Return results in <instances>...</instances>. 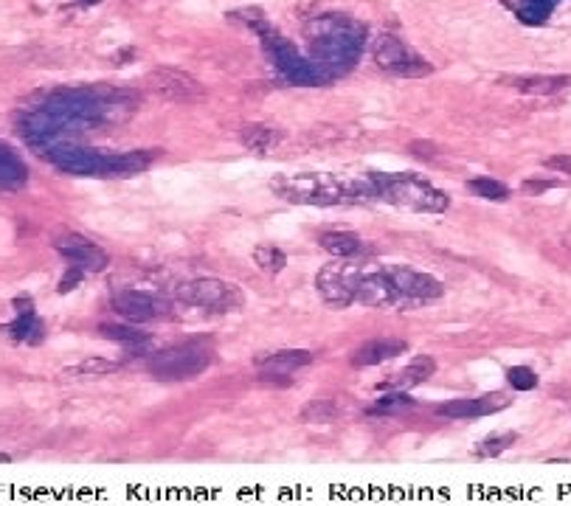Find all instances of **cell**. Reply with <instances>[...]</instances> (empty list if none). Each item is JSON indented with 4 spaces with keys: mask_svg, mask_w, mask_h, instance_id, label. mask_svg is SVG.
<instances>
[{
    "mask_svg": "<svg viewBox=\"0 0 571 506\" xmlns=\"http://www.w3.org/2000/svg\"><path fill=\"white\" fill-rule=\"evenodd\" d=\"M116 369H119V363L96 355V358H85L74 363V366H68V369H62V377H68V380H96V377L113 374Z\"/></svg>",
    "mask_w": 571,
    "mask_h": 506,
    "instance_id": "obj_18",
    "label": "cell"
},
{
    "mask_svg": "<svg viewBox=\"0 0 571 506\" xmlns=\"http://www.w3.org/2000/svg\"><path fill=\"white\" fill-rule=\"evenodd\" d=\"M51 161H54V166H60L65 172H71V175H96V178H99L105 155H96L91 149L57 147L51 152Z\"/></svg>",
    "mask_w": 571,
    "mask_h": 506,
    "instance_id": "obj_11",
    "label": "cell"
},
{
    "mask_svg": "<svg viewBox=\"0 0 571 506\" xmlns=\"http://www.w3.org/2000/svg\"><path fill=\"white\" fill-rule=\"evenodd\" d=\"M57 251L71 262V265H76V268L82 270H91V273H99V270H105L107 265H110V256H107L99 245H93L91 239L85 237H65L57 242Z\"/></svg>",
    "mask_w": 571,
    "mask_h": 506,
    "instance_id": "obj_10",
    "label": "cell"
},
{
    "mask_svg": "<svg viewBox=\"0 0 571 506\" xmlns=\"http://www.w3.org/2000/svg\"><path fill=\"white\" fill-rule=\"evenodd\" d=\"M515 442H518V433L515 431L493 433V436H487L484 442H479V445H476L473 456H476V459H496V456H501L504 450H510Z\"/></svg>",
    "mask_w": 571,
    "mask_h": 506,
    "instance_id": "obj_22",
    "label": "cell"
},
{
    "mask_svg": "<svg viewBox=\"0 0 571 506\" xmlns=\"http://www.w3.org/2000/svg\"><path fill=\"white\" fill-rule=\"evenodd\" d=\"M105 338H110V341H121V343H127V346H138V343H147V335L144 332H136V329H130V327H102L99 329Z\"/></svg>",
    "mask_w": 571,
    "mask_h": 506,
    "instance_id": "obj_25",
    "label": "cell"
},
{
    "mask_svg": "<svg viewBox=\"0 0 571 506\" xmlns=\"http://www.w3.org/2000/svg\"><path fill=\"white\" fill-rule=\"evenodd\" d=\"M152 161H155V152H144V149H133L124 155H105L99 175L102 178H130V175L150 169Z\"/></svg>",
    "mask_w": 571,
    "mask_h": 506,
    "instance_id": "obj_12",
    "label": "cell"
},
{
    "mask_svg": "<svg viewBox=\"0 0 571 506\" xmlns=\"http://www.w3.org/2000/svg\"><path fill=\"white\" fill-rule=\"evenodd\" d=\"M411 405V400H408V394H403V391H397V394H386L383 400L377 402L375 411H397V408H408Z\"/></svg>",
    "mask_w": 571,
    "mask_h": 506,
    "instance_id": "obj_27",
    "label": "cell"
},
{
    "mask_svg": "<svg viewBox=\"0 0 571 506\" xmlns=\"http://www.w3.org/2000/svg\"><path fill=\"white\" fill-rule=\"evenodd\" d=\"M389 270H391V279L397 284V290H400L403 298L408 301V307H411V304L417 307V304H425V301H434V298L442 296V282L434 279V276H428V273L403 268V265H397V268Z\"/></svg>",
    "mask_w": 571,
    "mask_h": 506,
    "instance_id": "obj_8",
    "label": "cell"
},
{
    "mask_svg": "<svg viewBox=\"0 0 571 506\" xmlns=\"http://www.w3.org/2000/svg\"><path fill=\"white\" fill-rule=\"evenodd\" d=\"M299 417L304 419V422H313V425H330V422L341 417V408L335 405V400H321V397H316V400H310L301 408Z\"/></svg>",
    "mask_w": 571,
    "mask_h": 506,
    "instance_id": "obj_21",
    "label": "cell"
},
{
    "mask_svg": "<svg viewBox=\"0 0 571 506\" xmlns=\"http://www.w3.org/2000/svg\"><path fill=\"white\" fill-rule=\"evenodd\" d=\"M507 380H510V386L515 391H532V388L538 386V374L532 372V369H526V366H512L510 372H507Z\"/></svg>",
    "mask_w": 571,
    "mask_h": 506,
    "instance_id": "obj_26",
    "label": "cell"
},
{
    "mask_svg": "<svg viewBox=\"0 0 571 506\" xmlns=\"http://www.w3.org/2000/svg\"><path fill=\"white\" fill-rule=\"evenodd\" d=\"M88 3H93V0H88Z\"/></svg>",
    "mask_w": 571,
    "mask_h": 506,
    "instance_id": "obj_30",
    "label": "cell"
},
{
    "mask_svg": "<svg viewBox=\"0 0 571 506\" xmlns=\"http://www.w3.org/2000/svg\"><path fill=\"white\" fill-rule=\"evenodd\" d=\"M150 88L164 96L169 102H183V105H192V102H203L206 99V88L197 82L195 76H189L181 68H155L150 74Z\"/></svg>",
    "mask_w": 571,
    "mask_h": 506,
    "instance_id": "obj_5",
    "label": "cell"
},
{
    "mask_svg": "<svg viewBox=\"0 0 571 506\" xmlns=\"http://www.w3.org/2000/svg\"><path fill=\"white\" fill-rule=\"evenodd\" d=\"M254 262L256 268L262 270V273H268V276H276V273H282L287 265V253L279 251L276 245H259L254 251Z\"/></svg>",
    "mask_w": 571,
    "mask_h": 506,
    "instance_id": "obj_23",
    "label": "cell"
},
{
    "mask_svg": "<svg viewBox=\"0 0 571 506\" xmlns=\"http://www.w3.org/2000/svg\"><path fill=\"white\" fill-rule=\"evenodd\" d=\"M321 245H324V251H330L332 256H338V259H352V256H358V253L363 251L361 237L346 234V231L324 234V237H321Z\"/></svg>",
    "mask_w": 571,
    "mask_h": 506,
    "instance_id": "obj_20",
    "label": "cell"
},
{
    "mask_svg": "<svg viewBox=\"0 0 571 506\" xmlns=\"http://www.w3.org/2000/svg\"><path fill=\"white\" fill-rule=\"evenodd\" d=\"M211 363V352L200 343H181L166 352H158L150 360V374L158 380H192L206 372Z\"/></svg>",
    "mask_w": 571,
    "mask_h": 506,
    "instance_id": "obj_1",
    "label": "cell"
},
{
    "mask_svg": "<svg viewBox=\"0 0 571 506\" xmlns=\"http://www.w3.org/2000/svg\"><path fill=\"white\" fill-rule=\"evenodd\" d=\"M512 85L524 93H532V96H549V93H557L566 85H571L569 76H526V79H510Z\"/></svg>",
    "mask_w": 571,
    "mask_h": 506,
    "instance_id": "obj_19",
    "label": "cell"
},
{
    "mask_svg": "<svg viewBox=\"0 0 571 506\" xmlns=\"http://www.w3.org/2000/svg\"><path fill=\"white\" fill-rule=\"evenodd\" d=\"M372 57H375L377 68L394 76H406V79H420L428 76L434 68L431 62L420 57L417 51H411L400 37L394 34H380L372 48Z\"/></svg>",
    "mask_w": 571,
    "mask_h": 506,
    "instance_id": "obj_3",
    "label": "cell"
},
{
    "mask_svg": "<svg viewBox=\"0 0 571 506\" xmlns=\"http://www.w3.org/2000/svg\"><path fill=\"white\" fill-rule=\"evenodd\" d=\"M467 186H470L476 194H481L484 200H493V203H504V200H510V189H507L501 180L473 178Z\"/></svg>",
    "mask_w": 571,
    "mask_h": 506,
    "instance_id": "obj_24",
    "label": "cell"
},
{
    "mask_svg": "<svg viewBox=\"0 0 571 506\" xmlns=\"http://www.w3.org/2000/svg\"><path fill=\"white\" fill-rule=\"evenodd\" d=\"M380 194H383L389 203H397V206H403V209L442 211L448 206V197L439 192V189L411 178L380 180Z\"/></svg>",
    "mask_w": 571,
    "mask_h": 506,
    "instance_id": "obj_4",
    "label": "cell"
},
{
    "mask_svg": "<svg viewBox=\"0 0 571 506\" xmlns=\"http://www.w3.org/2000/svg\"><path fill=\"white\" fill-rule=\"evenodd\" d=\"M546 166H552V169H569L571 172V158L569 155H563V158H549Z\"/></svg>",
    "mask_w": 571,
    "mask_h": 506,
    "instance_id": "obj_29",
    "label": "cell"
},
{
    "mask_svg": "<svg viewBox=\"0 0 571 506\" xmlns=\"http://www.w3.org/2000/svg\"><path fill=\"white\" fill-rule=\"evenodd\" d=\"M178 298L186 301L189 307H203L214 313H231L245 307L240 284L223 282V279H195L178 287Z\"/></svg>",
    "mask_w": 571,
    "mask_h": 506,
    "instance_id": "obj_2",
    "label": "cell"
},
{
    "mask_svg": "<svg viewBox=\"0 0 571 506\" xmlns=\"http://www.w3.org/2000/svg\"><path fill=\"white\" fill-rule=\"evenodd\" d=\"M313 355L304 352V349H282V352H273L268 358L256 360V369L262 374H293L299 372L301 366H310Z\"/></svg>",
    "mask_w": 571,
    "mask_h": 506,
    "instance_id": "obj_14",
    "label": "cell"
},
{
    "mask_svg": "<svg viewBox=\"0 0 571 506\" xmlns=\"http://www.w3.org/2000/svg\"><path fill=\"white\" fill-rule=\"evenodd\" d=\"M79 279H82V268L71 265V268H68V273H65V279L60 282V293H68V290H74V284H79Z\"/></svg>",
    "mask_w": 571,
    "mask_h": 506,
    "instance_id": "obj_28",
    "label": "cell"
},
{
    "mask_svg": "<svg viewBox=\"0 0 571 506\" xmlns=\"http://www.w3.org/2000/svg\"><path fill=\"white\" fill-rule=\"evenodd\" d=\"M361 265H327L316 276V287L330 307H349L355 304V284H358Z\"/></svg>",
    "mask_w": 571,
    "mask_h": 506,
    "instance_id": "obj_6",
    "label": "cell"
},
{
    "mask_svg": "<svg viewBox=\"0 0 571 506\" xmlns=\"http://www.w3.org/2000/svg\"><path fill=\"white\" fill-rule=\"evenodd\" d=\"M242 147L251 149L256 155H268L273 147H279L282 141V133L276 127H268V124H245L240 130Z\"/></svg>",
    "mask_w": 571,
    "mask_h": 506,
    "instance_id": "obj_16",
    "label": "cell"
},
{
    "mask_svg": "<svg viewBox=\"0 0 571 506\" xmlns=\"http://www.w3.org/2000/svg\"><path fill=\"white\" fill-rule=\"evenodd\" d=\"M0 332L12 341H26L37 343L43 338V324L34 318V304H29L26 310H17V321L9 327H0Z\"/></svg>",
    "mask_w": 571,
    "mask_h": 506,
    "instance_id": "obj_17",
    "label": "cell"
},
{
    "mask_svg": "<svg viewBox=\"0 0 571 506\" xmlns=\"http://www.w3.org/2000/svg\"><path fill=\"white\" fill-rule=\"evenodd\" d=\"M408 349L406 341H394V338H380V341L363 343L361 349L352 355V366L355 369H369V366H380L386 360H394Z\"/></svg>",
    "mask_w": 571,
    "mask_h": 506,
    "instance_id": "obj_13",
    "label": "cell"
},
{
    "mask_svg": "<svg viewBox=\"0 0 571 506\" xmlns=\"http://www.w3.org/2000/svg\"><path fill=\"white\" fill-rule=\"evenodd\" d=\"M512 397L510 394H484V397H467V400H451L445 405L436 408L439 417L448 419H476V417H487V414H498L504 408H510Z\"/></svg>",
    "mask_w": 571,
    "mask_h": 506,
    "instance_id": "obj_9",
    "label": "cell"
},
{
    "mask_svg": "<svg viewBox=\"0 0 571 506\" xmlns=\"http://www.w3.org/2000/svg\"><path fill=\"white\" fill-rule=\"evenodd\" d=\"M436 372V360L431 355H417V358L408 363L403 372H397L391 377L389 383H383V388H394V391H403V388H414L425 383L431 374Z\"/></svg>",
    "mask_w": 571,
    "mask_h": 506,
    "instance_id": "obj_15",
    "label": "cell"
},
{
    "mask_svg": "<svg viewBox=\"0 0 571 506\" xmlns=\"http://www.w3.org/2000/svg\"><path fill=\"white\" fill-rule=\"evenodd\" d=\"M110 307L130 324H147V321H158L169 313V304L161 298L141 293V290H119L110 298Z\"/></svg>",
    "mask_w": 571,
    "mask_h": 506,
    "instance_id": "obj_7",
    "label": "cell"
}]
</instances>
